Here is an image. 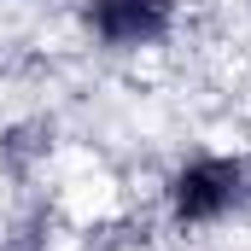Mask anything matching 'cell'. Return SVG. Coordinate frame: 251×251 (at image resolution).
I'll use <instances>...</instances> for the list:
<instances>
[{
	"instance_id": "cell-1",
	"label": "cell",
	"mask_w": 251,
	"mask_h": 251,
	"mask_svg": "<svg viewBox=\"0 0 251 251\" xmlns=\"http://www.w3.org/2000/svg\"><path fill=\"white\" fill-rule=\"evenodd\" d=\"M251 204V158H193L170 176V210L181 228H204V222H222L234 210Z\"/></svg>"
},
{
	"instance_id": "cell-2",
	"label": "cell",
	"mask_w": 251,
	"mask_h": 251,
	"mask_svg": "<svg viewBox=\"0 0 251 251\" xmlns=\"http://www.w3.org/2000/svg\"><path fill=\"white\" fill-rule=\"evenodd\" d=\"M176 24V0H88V29L105 47H152Z\"/></svg>"
}]
</instances>
